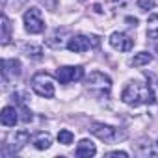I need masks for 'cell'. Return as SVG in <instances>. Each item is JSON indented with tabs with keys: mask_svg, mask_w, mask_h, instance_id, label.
<instances>
[{
	"mask_svg": "<svg viewBox=\"0 0 158 158\" xmlns=\"http://www.w3.org/2000/svg\"><path fill=\"white\" fill-rule=\"evenodd\" d=\"M138 8L141 10V11H149V10H152L154 8V0H138Z\"/></svg>",
	"mask_w": 158,
	"mask_h": 158,
	"instance_id": "obj_22",
	"label": "cell"
},
{
	"mask_svg": "<svg viewBox=\"0 0 158 158\" xmlns=\"http://www.w3.org/2000/svg\"><path fill=\"white\" fill-rule=\"evenodd\" d=\"M121 99L125 104L128 106H141V104H154V93H152V88L149 84H143V82H130L127 84V88L121 91Z\"/></svg>",
	"mask_w": 158,
	"mask_h": 158,
	"instance_id": "obj_1",
	"label": "cell"
},
{
	"mask_svg": "<svg viewBox=\"0 0 158 158\" xmlns=\"http://www.w3.org/2000/svg\"><path fill=\"white\" fill-rule=\"evenodd\" d=\"M110 2H112L114 6H125V4H127V0H110Z\"/></svg>",
	"mask_w": 158,
	"mask_h": 158,
	"instance_id": "obj_24",
	"label": "cell"
},
{
	"mask_svg": "<svg viewBox=\"0 0 158 158\" xmlns=\"http://www.w3.org/2000/svg\"><path fill=\"white\" fill-rule=\"evenodd\" d=\"M78 2H86V0H78Z\"/></svg>",
	"mask_w": 158,
	"mask_h": 158,
	"instance_id": "obj_26",
	"label": "cell"
},
{
	"mask_svg": "<svg viewBox=\"0 0 158 158\" xmlns=\"http://www.w3.org/2000/svg\"><path fill=\"white\" fill-rule=\"evenodd\" d=\"M19 106H21V110H19V114H21V115H19V117H21V121H23V123H30V121L34 119L32 112L26 108V104H19Z\"/></svg>",
	"mask_w": 158,
	"mask_h": 158,
	"instance_id": "obj_21",
	"label": "cell"
},
{
	"mask_svg": "<svg viewBox=\"0 0 158 158\" xmlns=\"http://www.w3.org/2000/svg\"><path fill=\"white\" fill-rule=\"evenodd\" d=\"M106 156H108V158H127L128 152H125V151H112V152H108Z\"/></svg>",
	"mask_w": 158,
	"mask_h": 158,
	"instance_id": "obj_23",
	"label": "cell"
},
{
	"mask_svg": "<svg viewBox=\"0 0 158 158\" xmlns=\"http://www.w3.org/2000/svg\"><path fill=\"white\" fill-rule=\"evenodd\" d=\"M24 52H26V56L28 58H34V60H41V48L39 47H34V45H30V47H26L24 48Z\"/></svg>",
	"mask_w": 158,
	"mask_h": 158,
	"instance_id": "obj_20",
	"label": "cell"
},
{
	"mask_svg": "<svg viewBox=\"0 0 158 158\" xmlns=\"http://www.w3.org/2000/svg\"><path fill=\"white\" fill-rule=\"evenodd\" d=\"M28 139H30V132H28V130H17V132H13V134L2 143L0 156H2V158H8V156L19 152V151L28 143Z\"/></svg>",
	"mask_w": 158,
	"mask_h": 158,
	"instance_id": "obj_4",
	"label": "cell"
},
{
	"mask_svg": "<svg viewBox=\"0 0 158 158\" xmlns=\"http://www.w3.org/2000/svg\"><path fill=\"white\" fill-rule=\"evenodd\" d=\"M156 145H158V141H156Z\"/></svg>",
	"mask_w": 158,
	"mask_h": 158,
	"instance_id": "obj_28",
	"label": "cell"
},
{
	"mask_svg": "<svg viewBox=\"0 0 158 158\" xmlns=\"http://www.w3.org/2000/svg\"><path fill=\"white\" fill-rule=\"evenodd\" d=\"M23 21H24V30L28 34H34L35 35V34H41L45 30V21H43V15H41V10L39 8L26 10Z\"/></svg>",
	"mask_w": 158,
	"mask_h": 158,
	"instance_id": "obj_7",
	"label": "cell"
},
{
	"mask_svg": "<svg viewBox=\"0 0 158 158\" xmlns=\"http://www.w3.org/2000/svg\"><path fill=\"white\" fill-rule=\"evenodd\" d=\"M156 52H158V45H156Z\"/></svg>",
	"mask_w": 158,
	"mask_h": 158,
	"instance_id": "obj_27",
	"label": "cell"
},
{
	"mask_svg": "<svg viewBox=\"0 0 158 158\" xmlns=\"http://www.w3.org/2000/svg\"><path fill=\"white\" fill-rule=\"evenodd\" d=\"M73 139H74V136H73V132H71V130L63 128V130H60V132H58V141H60L61 145H71V143H73Z\"/></svg>",
	"mask_w": 158,
	"mask_h": 158,
	"instance_id": "obj_19",
	"label": "cell"
},
{
	"mask_svg": "<svg viewBox=\"0 0 158 158\" xmlns=\"http://www.w3.org/2000/svg\"><path fill=\"white\" fill-rule=\"evenodd\" d=\"M56 78L60 84H69L84 78V67L80 65H63L56 69Z\"/></svg>",
	"mask_w": 158,
	"mask_h": 158,
	"instance_id": "obj_8",
	"label": "cell"
},
{
	"mask_svg": "<svg viewBox=\"0 0 158 158\" xmlns=\"http://www.w3.org/2000/svg\"><path fill=\"white\" fill-rule=\"evenodd\" d=\"M86 88L89 93L97 95L99 99H108L112 91V78L101 71H93L86 78Z\"/></svg>",
	"mask_w": 158,
	"mask_h": 158,
	"instance_id": "obj_2",
	"label": "cell"
},
{
	"mask_svg": "<svg viewBox=\"0 0 158 158\" xmlns=\"http://www.w3.org/2000/svg\"><path fill=\"white\" fill-rule=\"evenodd\" d=\"M110 45L115 48V50H121V52H128V50H132V47H134V39H130L127 34H123V32H114L112 35H110Z\"/></svg>",
	"mask_w": 158,
	"mask_h": 158,
	"instance_id": "obj_10",
	"label": "cell"
},
{
	"mask_svg": "<svg viewBox=\"0 0 158 158\" xmlns=\"http://www.w3.org/2000/svg\"><path fill=\"white\" fill-rule=\"evenodd\" d=\"M67 35V28H56L50 35H48V39H47V45L48 47H52V48H61L65 43H63V37Z\"/></svg>",
	"mask_w": 158,
	"mask_h": 158,
	"instance_id": "obj_13",
	"label": "cell"
},
{
	"mask_svg": "<svg viewBox=\"0 0 158 158\" xmlns=\"http://www.w3.org/2000/svg\"><path fill=\"white\" fill-rule=\"evenodd\" d=\"M132 147H134V152L138 154V156H154V151H152V147H151V141L149 139H139V143H132Z\"/></svg>",
	"mask_w": 158,
	"mask_h": 158,
	"instance_id": "obj_15",
	"label": "cell"
},
{
	"mask_svg": "<svg viewBox=\"0 0 158 158\" xmlns=\"http://www.w3.org/2000/svg\"><path fill=\"white\" fill-rule=\"evenodd\" d=\"M89 132L93 136H97L99 139L106 141V143H117V141H123L127 139V130L123 128H115L112 125H104V123H91L89 125Z\"/></svg>",
	"mask_w": 158,
	"mask_h": 158,
	"instance_id": "obj_3",
	"label": "cell"
},
{
	"mask_svg": "<svg viewBox=\"0 0 158 158\" xmlns=\"http://www.w3.org/2000/svg\"><path fill=\"white\" fill-rule=\"evenodd\" d=\"M21 2H23V0H21Z\"/></svg>",
	"mask_w": 158,
	"mask_h": 158,
	"instance_id": "obj_29",
	"label": "cell"
},
{
	"mask_svg": "<svg viewBox=\"0 0 158 158\" xmlns=\"http://www.w3.org/2000/svg\"><path fill=\"white\" fill-rule=\"evenodd\" d=\"M151 61H152V54H149V52H138V54L130 60V65L141 67V65H149Z\"/></svg>",
	"mask_w": 158,
	"mask_h": 158,
	"instance_id": "obj_17",
	"label": "cell"
},
{
	"mask_svg": "<svg viewBox=\"0 0 158 158\" xmlns=\"http://www.w3.org/2000/svg\"><path fill=\"white\" fill-rule=\"evenodd\" d=\"M32 89L45 99H52L56 89H54V80L48 73H35L32 78Z\"/></svg>",
	"mask_w": 158,
	"mask_h": 158,
	"instance_id": "obj_5",
	"label": "cell"
},
{
	"mask_svg": "<svg viewBox=\"0 0 158 158\" xmlns=\"http://www.w3.org/2000/svg\"><path fill=\"white\" fill-rule=\"evenodd\" d=\"M2 45H8L10 39H11V23L6 15H2Z\"/></svg>",
	"mask_w": 158,
	"mask_h": 158,
	"instance_id": "obj_18",
	"label": "cell"
},
{
	"mask_svg": "<svg viewBox=\"0 0 158 158\" xmlns=\"http://www.w3.org/2000/svg\"><path fill=\"white\" fill-rule=\"evenodd\" d=\"M19 119H21L19 112L13 106H4L2 112H0V123H2L4 127H15Z\"/></svg>",
	"mask_w": 158,
	"mask_h": 158,
	"instance_id": "obj_11",
	"label": "cell"
},
{
	"mask_svg": "<svg viewBox=\"0 0 158 158\" xmlns=\"http://www.w3.org/2000/svg\"><path fill=\"white\" fill-rule=\"evenodd\" d=\"M147 37L149 39H158V13L151 15L147 21Z\"/></svg>",
	"mask_w": 158,
	"mask_h": 158,
	"instance_id": "obj_16",
	"label": "cell"
},
{
	"mask_svg": "<svg viewBox=\"0 0 158 158\" xmlns=\"http://www.w3.org/2000/svg\"><path fill=\"white\" fill-rule=\"evenodd\" d=\"M74 154H76L78 158H89V156H95V154H97V147L93 145V141H89V139H82L80 143L76 145Z\"/></svg>",
	"mask_w": 158,
	"mask_h": 158,
	"instance_id": "obj_12",
	"label": "cell"
},
{
	"mask_svg": "<svg viewBox=\"0 0 158 158\" xmlns=\"http://www.w3.org/2000/svg\"><path fill=\"white\" fill-rule=\"evenodd\" d=\"M101 45V39L97 35H73L69 41H67V48L74 54H82V52H88L89 48H97Z\"/></svg>",
	"mask_w": 158,
	"mask_h": 158,
	"instance_id": "obj_6",
	"label": "cell"
},
{
	"mask_svg": "<svg viewBox=\"0 0 158 158\" xmlns=\"http://www.w3.org/2000/svg\"><path fill=\"white\" fill-rule=\"evenodd\" d=\"M127 23H130V26H136V24H138V21L132 19V17H127Z\"/></svg>",
	"mask_w": 158,
	"mask_h": 158,
	"instance_id": "obj_25",
	"label": "cell"
},
{
	"mask_svg": "<svg viewBox=\"0 0 158 158\" xmlns=\"http://www.w3.org/2000/svg\"><path fill=\"white\" fill-rule=\"evenodd\" d=\"M23 69H21V61L11 58V60H2V78H4V84H8L10 78H17L21 76Z\"/></svg>",
	"mask_w": 158,
	"mask_h": 158,
	"instance_id": "obj_9",
	"label": "cell"
},
{
	"mask_svg": "<svg viewBox=\"0 0 158 158\" xmlns=\"http://www.w3.org/2000/svg\"><path fill=\"white\" fill-rule=\"evenodd\" d=\"M32 143H34V147H35V149L45 151V149H48V147H50L52 138H50V134H47V132H37V134L32 138Z\"/></svg>",
	"mask_w": 158,
	"mask_h": 158,
	"instance_id": "obj_14",
	"label": "cell"
}]
</instances>
